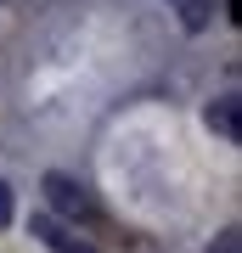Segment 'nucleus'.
<instances>
[{
    "label": "nucleus",
    "mask_w": 242,
    "mask_h": 253,
    "mask_svg": "<svg viewBox=\"0 0 242 253\" xmlns=\"http://www.w3.org/2000/svg\"><path fill=\"white\" fill-rule=\"evenodd\" d=\"M45 203H51L56 208V214H73V219H90V214H96V203H90V191L79 186V180H73V174H45Z\"/></svg>",
    "instance_id": "f257e3e1"
},
{
    "label": "nucleus",
    "mask_w": 242,
    "mask_h": 253,
    "mask_svg": "<svg viewBox=\"0 0 242 253\" xmlns=\"http://www.w3.org/2000/svg\"><path fill=\"white\" fill-rule=\"evenodd\" d=\"M34 236H40L51 253H101L96 242H85L79 231H68L62 219H51V214H34Z\"/></svg>",
    "instance_id": "f03ea898"
},
{
    "label": "nucleus",
    "mask_w": 242,
    "mask_h": 253,
    "mask_svg": "<svg viewBox=\"0 0 242 253\" xmlns=\"http://www.w3.org/2000/svg\"><path fill=\"white\" fill-rule=\"evenodd\" d=\"M169 11H175V17H180V23L192 28V34L214 23V0H169Z\"/></svg>",
    "instance_id": "7ed1b4c3"
},
{
    "label": "nucleus",
    "mask_w": 242,
    "mask_h": 253,
    "mask_svg": "<svg viewBox=\"0 0 242 253\" xmlns=\"http://www.w3.org/2000/svg\"><path fill=\"white\" fill-rule=\"evenodd\" d=\"M208 129H220V135H231L237 141V96H220V101H208Z\"/></svg>",
    "instance_id": "20e7f679"
},
{
    "label": "nucleus",
    "mask_w": 242,
    "mask_h": 253,
    "mask_svg": "<svg viewBox=\"0 0 242 253\" xmlns=\"http://www.w3.org/2000/svg\"><path fill=\"white\" fill-rule=\"evenodd\" d=\"M0 225H11V186L0 180Z\"/></svg>",
    "instance_id": "39448f33"
},
{
    "label": "nucleus",
    "mask_w": 242,
    "mask_h": 253,
    "mask_svg": "<svg viewBox=\"0 0 242 253\" xmlns=\"http://www.w3.org/2000/svg\"><path fill=\"white\" fill-rule=\"evenodd\" d=\"M220 253H237V231H225V236H220Z\"/></svg>",
    "instance_id": "423d86ee"
}]
</instances>
